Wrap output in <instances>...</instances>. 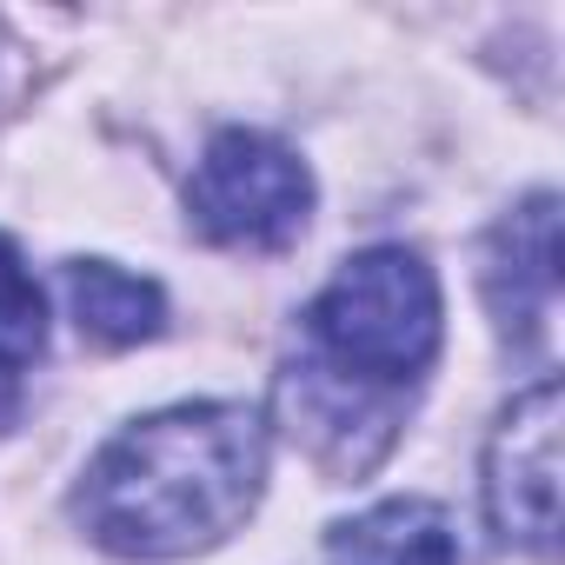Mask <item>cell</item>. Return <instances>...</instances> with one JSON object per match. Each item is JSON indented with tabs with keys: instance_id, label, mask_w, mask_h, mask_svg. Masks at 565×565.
<instances>
[{
	"instance_id": "obj_1",
	"label": "cell",
	"mask_w": 565,
	"mask_h": 565,
	"mask_svg": "<svg viewBox=\"0 0 565 565\" xmlns=\"http://www.w3.org/2000/svg\"><path fill=\"white\" fill-rule=\"evenodd\" d=\"M266 479V426L246 406H167L100 446L74 519L120 558H193L246 525Z\"/></svg>"
},
{
	"instance_id": "obj_2",
	"label": "cell",
	"mask_w": 565,
	"mask_h": 565,
	"mask_svg": "<svg viewBox=\"0 0 565 565\" xmlns=\"http://www.w3.org/2000/svg\"><path fill=\"white\" fill-rule=\"evenodd\" d=\"M313 340L353 380H419L439 353V279L406 246L353 253L313 300Z\"/></svg>"
},
{
	"instance_id": "obj_3",
	"label": "cell",
	"mask_w": 565,
	"mask_h": 565,
	"mask_svg": "<svg viewBox=\"0 0 565 565\" xmlns=\"http://www.w3.org/2000/svg\"><path fill=\"white\" fill-rule=\"evenodd\" d=\"M186 213L220 246H287L313 213V173L273 134H220L186 180Z\"/></svg>"
},
{
	"instance_id": "obj_4",
	"label": "cell",
	"mask_w": 565,
	"mask_h": 565,
	"mask_svg": "<svg viewBox=\"0 0 565 565\" xmlns=\"http://www.w3.org/2000/svg\"><path fill=\"white\" fill-rule=\"evenodd\" d=\"M486 512L505 545L558 558V380L525 386L486 446Z\"/></svg>"
},
{
	"instance_id": "obj_5",
	"label": "cell",
	"mask_w": 565,
	"mask_h": 565,
	"mask_svg": "<svg viewBox=\"0 0 565 565\" xmlns=\"http://www.w3.org/2000/svg\"><path fill=\"white\" fill-rule=\"evenodd\" d=\"M486 300L512 347H539L558 307V200H519L486 239Z\"/></svg>"
},
{
	"instance_id": "obj_6",
	"label": "cell",
	"mask_w": 565,
	"mask_h": 565,
	"mask_svg": "<svg viewBox=\"0 0 565 565\" xmlns=\"http://www.w3.org/2000/svg\"><path fill=\"white\" fill-rule=\"evenodd\" d=\"M327 565H459V539L433 499H386L327 532Z\"/></svg>"
},
{
	"instance_id": "obj_7",
	"label": "cell",
	"mask_w": 565,
	"mask_h": 565,
	"mask_svg": "<svg viewBox=\"0 0 565 565\" xmlns=\"http://www.w3.org/2000/svg\"><path fill=\"white\" fill-rule=\"evenodd\" d=\"M67 307H74V327L94 347H140L167 327L160 287L127 273V266H114V259H74L67 266Z\"/></svg>"
},
{
	"instance_id": "obj_8",
	"label": "cell",
	"mask_w": 565,
	"mask_h": 565,
	"mask_svg": "<svg viewBox=\"0 0 565 565\" xmlns=\"http://www.w3.org/2000/svg\"><path fill=\"white\" fill-rule=\"evenodd\" d=\"M47 347V300L34 287V273L21 259V246L0 233V380L34 366Z\"/></svg>"
}]
</instances>
